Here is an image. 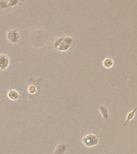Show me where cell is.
<instances>
[{
	"label": "cell",
	"mask_w": 137,
	"mask_h": 154,
	"mask_svg": "<svg viewBox=\"0 0 137 154\" xmlns=\"http://www.w3.org/2000/svg\"><path fill=\"white\" fill-rule=\"evenodd\" d=\"M136 109L137 108L136 107V108L133 109V110H132L131 112H129L127 114L126 116V120H125V123H124V124H123V128H125L128 124V123L131 120H132L134 119L135 116H136Z\"/></svg>",
	"instance_id": "7"
},
{
	"label": "cell",
	"mask_w": 137,
	"mask_h": 154,
	"mask_svg": "<svg viewBox=\"0 0 137 154\" xmlns=\"http://www.w3.org/2000/svg\"><path fill=\"white\" fill-rule=\"evenodd\" d=\"M37 91V88L36 87L34 84H31L29 87H28V92H29L31 95H35V92Z\"/></svg>",
	"instance_id": "10"
},
{
	"label": "cell",
	"mask_w": 137,
	"mask_h": 154,
	"mask_svg": "<svg viewBox=\"0 0 137 154\" xmlns=\"http://www.w3.org/2000/svg\"><path fill=\"white\" fill-rule=\"evenodd\" d=\"M103 68H108V69L112 68L114 66V60L111 58H106L103 61Z\"/></svg>",
	"instance_id": "9"
},
{
	"label": "cell",
	"mask_w": 137,
	"mask_h": 154,
	"mask_svg": "<svg viewBox=\"0 0 137 154\" xmlns=\"http://www.w3.org/2000/svg\"><path fill=\"white\" fill-rule=\"evenodd\" d=\"M7 97H8L9 100L15 101V100H18L20 98V94L17 90L10 89L7 92Z\"/></svg>",
	"instance_id": "6"
},
{
	"label": "cell",
	"mask_w": 137,
	"mask_h": 154,
	"mask_svg": "<svg viewBox=\"0 0 137 154\" xmlns=\"http://www.w3.org/2000/svg\"><path fill=\"white\" fill-rule=\"evenodd\" d=\"M100 138L95 133H87L82 138V143L87 148H94L98 145Z\"/></svg>",
	"instance_id": "2"
},
{
	"label": "cell",
	"mask_w": 137,
	"mask_h": 154,
	"mask_svg": "<svg viewBox=\"0 0 137 154\" xmlns=\"http://www.w3.org/2000/svg\"><path fill=\"white\" fill-rule=\"evenodd\" d=\"M74 42L72 37L71 36H64V37H59L55 40L53 46L54 48L59 51H67L71 47Z\"/></svg>",
	"instance_id": "1"
},
{
	"label": "cell",
	"mask_w": 137,
	"mask_h": 154,
	"mask_svg": "<svg viewBox=\"0 0 137 154\" xmlns=\"http://www.w3.org/2000/svg\"><path fill=\"white\" fill-rule=\"evenodd\" d=\"M10 66V58L7 54H0V71H6Z\"/></svg>",
	"instance_id": "4"
},
{
	"label": "cell",
	"mask_w": 137,
	"mask_h": 154,
	"mask_svg": "<svg viewBox=\"0 0 137 154\" xmlns=\"http://www.w3.org/2000/svg\"><path fill=\"white\" fill-rule=\"evenodd\" d=\"M69 147H70L69 144L65 141H62L55 147L53 154H65L69 149Z\"/></svg>",
	"instance_id": "5"
},
{
	"label": "cell",
	"mask_w": 137,
	"mask_h": 154,
	"mask_svg": "<svg viewBox=\"0 0 137 154\" xmlns=\"http://www.w3.org/2000/svg\"><path fill=\"white\" fill-rule=\"evenodd\" d=\"M7 39L12 44H16L20 40L19 32L16 29H11L7 33Z\"/></svg>",
	"instance_id": "3"
},
{
	"label": "cell",
	"mask_w": 137,
	"mask_h": 154,
	"mask_svg": "<svg viewBox=\"0 0 137 154\" xmlns=\"http://www.w3.org/2000/svg\"><path fill=\"white\" fill-rule=\"evenodd\" d=\"M98 108H99V111H100L101 116H103V118L105 120H108V117H109V112H108V108L103 105H100L98 107Z\"/></svg>",
	"instance_id": "8"
}]
</instances>
